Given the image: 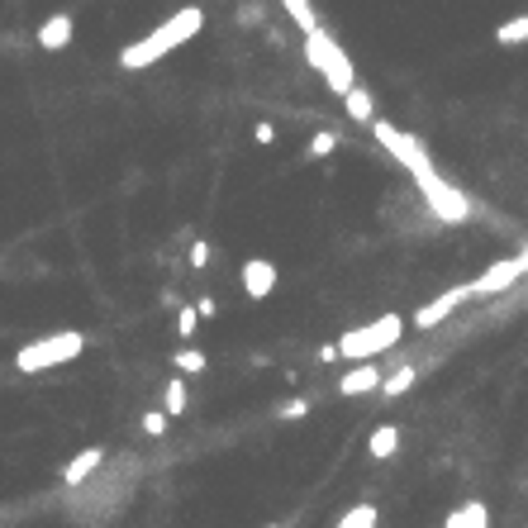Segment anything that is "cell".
<instances>
[{
  "label": "cell",
  "instance_id": "cell-13",
  "mask_svg": "<svg viewBox=\"0 0 528 528\" xmlns=\"http://www.w3.org/2000/svg\"><path fill=\"white\" fill-rule=\"evenodd\" d=\"M415 381H419V367H409V362H400L395 371H386V381H381V400H400L405 390H415Z\"/></svg>",
  "mask_w": 528,
  "mask_h": 528
},
{
  "label": "cell",
  "instance_id": "cell-27",
  "mask_svg": "<svg viewBox=\"0 0 528 528\" xmlns=\"http://www.w3.org/2000/svg\"><path fill=\"white\" fill-rule=\"evenodd\" d=\"M253 139H257V143H272V139H276V129H272V124H257V129H253Z\"/></svg>",
  "mask_w": 528,
  "mask_h": 528
},
{
  "label": "cell",
  "instance_id": "cell-5",
  "mask_svg": "<svg viewBox=\"0 0 528 528\" xmlns=\"http://www.w3.org/2000/svg\"><path fill=\"white\" fill-rule=\"evenodd\" d=\"M81 348H86L81 334H53V338H39V343H29V348L14 353V367L20 371H48V367H62V362H76Z\"/></svg>",
  "mask_w": 528,
  "mask_h": 528
},
{
  "label": "cell",
  "instance_id": "cell-9",
  "mask_svg": "<svg viewBox=\"0 0 528 528\" xmlns=\"http://www.w3.org/2000/svg\"><path fill=\"white\" fill-rule=\"evenodd\" d=\"M381 381H386V371L376 367V357H367V362H357V367L348 371V376H338V395H371V390H381Z\"/></svg>",
  "mask_w": 528,
  "mask_h": 528
},
{
  "label": "cell",
  "instance_id": "cell-2",
  "mask_svg": "<svg viewBox=\"0 0 528 528\" xmlns=\"http://www.w3.org/2000/svg\"><path fill=\"white\" fill-rule=\"evenodd\" d=\"M305 62L324 76V86L334 91V95H348L357 86V67H353V58L343 53V48L324 34V29H309L305 34Z\"/></svg>",
  "mask_w": 528,
  "mask_h": 528
},
{
  "label": "cell",
  "instance_id": "cell-12",
  "mask_svg": "<svg viewBox=\"0 0 528 528\" xmlns=\"http://www.w3.org/2000/svg\"><path fill=\"white\" fill-rule=\"evenodd\" d=\"M72 43V14L62 10V14H53L43 29H39V48H48V53H58V48H67Z\"/></svg>",
  "mask_w": 528,
  "mask_h": 528
},
{
  "label": "cell",
  "instance_id": "cell-15",
  "mask_svg": "<svg viewBox=\"0 0 528 528\" xmlns=\"http://www.w3.org/2000/svg\"><path fill=\"white\" fill-rule=\"evenodd\" d=\"M101 461H105V452H101V448H86L81 457H72L67 467H62V476H67V486H81L95 467H101Z\"/></svg>",
  "mask_w": 528,
  "mask_h": 528
},
{
  "label": "cell",
  "instance_id": "cell-17",
  "mask_svg": "<svg viewBox=\"0 0 528 528\" xmlns=\"http://www.w3.org/2000/svg\"><path fill=\"white\" fill-rule=\"evenodd\" d=\"M395 452H400V428H395V424H381V428L371 434V457H395Z\"/></svg>",
  "mask_w": 528,
  "mask_h": 528
},
{
  "label": "cell",
  "instance_id": "cell-20",
  "mask_svg": "<svg viewBox=\"0 0 528 528\" xmlns=\"http://www.w3.org/2000/svg\"><path fill=\"white\" fill-rule=\"evenodd\" d=\"M162 409H167V415H186V386L172 381L167 395H162Z\"/></svg>",
  "mask_w": 528,
  "mask_h": 528
},
{
  "label": "cell",
  "instance_id": "cell-7",
  "mask_svg": "<svg viewBox=\"0 0 528 528\" xmlns=\"http://www.w3.org/2000/svg\"><path fill=\"white\" fill-rule=\"evenodd\" d=\"M524 257H500V262H490V267L471 282V295L476 300H486V295H505V291H515V282L524 276Z\"/></svg>",
  "mask_w": 528,
  "mask_h": 528
},
{
  "label": "cell",
  "instance_id": "cell-1",
  "mask_svg": "<svg viewBox=\"0 0 528 528\" xmlns=\"http://www.w3.org/2000/svg\"><path fill=\"white\" fill-rule=\"evenodd\" d=\"M205 29V10L201 5H186V10H176L172 20H162L148 39H139V43H129L124 53H120V67H129V72H139V67H148V62H157V58H167L172 48H181L186 39H195Z\"/></svg>",
  "mask_w": 528,
  "mask_h": 528
},
{
  "label": "cell",
  "instance_id": "cell-25",
  "mask_svg": "<svg viewBox=\"0 0 528 528\" xmlns=\"http://www.w3.org/2000/svg\"><path fill=\"white\" fill-rule=\"evenodd\" d=\"M143 428H148L153 438H162V434H167V415H162V409H153V415H143Z\"/></svg>",
  "mask_w": 528,
  "mask_h": 528
},
{
  "label": "cell",
  "instance_id": "cell-23",
  "mask_svg": "<svg viewBox=\"0 0 528 528\" xmlns=\"http://www.w3.org/2000/svg\"><path fill=\"white\" fill-rule=\"evenodd\" d=\"M195 324H201V309H191V305H186V309L176 315V334H181V338H191V334H195Z\"/></svg>",
  "mask_w": 528,
  "mask_h": 528
},
{
  "label": "cell",
  "instance_id": "cell-30",
  "mask_svg": "<svg viewBox=\"0 0 528 528\" xmlns=\"http://www.w3.org/2000/svg\"><path fill=\"white\" fill-rule=\"evenodd\" d=\"M272 528H282V524H272Z\"/></svg>",
  "mask_w": 528,
  "mask_h": 528
},
{
  "label": "cell",
  "instance_id": "cell-14",
  "mask_svg": "<svg viewBox=\"0 0 528 528\" xmlns=\"http://www.w3.org/2000/svg\"><path fill=\"white\" fill-rule=\"evenodd\" d=\"M343 110H348L357 124H367V129H371V120H376V101H371L367 86H353L348 95H343Z\"/></svg>",
  "mask_w": 528,
  "mask_h": 528
},
{
  "label": "cell",
  "instance_id": "cell-19",
  "mask_svg": "<svg viewBox=\"0 0 528 528\" xmlns=\"http://www.w3.org/2000/svg\"><path fill=\"white\" fill-rule=\"evenodd\" d=\"M376 519H381V515H376V505H353L348 515L338 519V528H376Z\"/></svg>",
  "mask_w": 528,
  "mask_h": 528
},
{
  "label": "cell",
  "instance_id": "cell-8",
  "mask_svg": "<svg viewBox=\"0 0 528 528\" xmlns=\"http://www.w3.org/2000/svg\"><path fill=\"white\" fill-rule=\"evenodd\" d=\"M467 300H476L471 286H452V291L434 295V300H428L424 309H415V328H424V334H428V328H438L443 319H452V315H457V309L467 305Z\"/></svg>",
  "mask_w": 528,
  "mask_h": 528
},
{
  "label": "cell",
  "instance_id": "cell-16",
  "mask_svg": "<svg viewBox=\"0 0 528 528\" xmlns=\"http://www.w3.org/2000/svg\"><path fill=\"white\" fill-rule=\"evenodd\" d=\"M495 43H500V48H519V43H528V10L495 29Z\"/></svg>",
  "mask_w": 528,
  "mask_h": 528
},
{
  "label": "cell",
  "instance_id": "cell-3",
  "mask_svg": "<svg viewBox=\"0 0 528 528\" xmlns=\"http://www.w3.org/2000/svg\"><path fill=\"white\" fill-rule=\"evenodd\" d=\"M400 338H405V319H400V315H376L371 324L348 328V334L338 338V357H343V362H367V357L390 353Z\"/></svg>",
  "mask_w": 528,
  "mask_h": 528
},
{
  "label": "cell",
  "instance_id": "cell-11",
  "mask_svg": "<svg viewBox=\"0 0 528 528\" xmlns=\"http://www.w3.org/2000/svg\"><path fill=\"white\" fill-rule=\"evenodd\" d=\"M443 528H490V505L486 500H467L457 505L448 519H443Z\"/></svg>",
  "mask_w": 528,
  "mask_h": 528
},
{
  "label": "cell",
  "instance_id": "cell-6",
  "mask_svg": "<svg viewBox=\"0 0 528 528\" xmlns=\"http://www.w3.org/2000/svg\"><path fill=\"white\" fill-rule=\"evenodd\" d=\"M371 134H376V143H381L409 176L434 172V157H428V148H424L415 134H405V129H395V124H386V120H371Z\"/></svg>",
  "mask_w": 528,
  "mask_h": 528
},
{
  "label": "cell",
  "instance_id": "cell-29",
  "mask_svg": "<svg viewBox=\"0 0 528 528\" xmlns=\"http://www.w3.org/2000/svg\"><path fill=\"white\" fill-rule=\"evenodd\" d=\"M519 257H524V267H528V247H524V253H519Z\"/></svg>",
  "mask_w": 528,
  "mask_h": 528
},
{
  "label": "cell",
  "instance_id": "cell-28",
  "mask_svg": "<svg viewBox=\"0 0 528 528\" xmlns=\"http://www.w3.org/2000/svg\"><path fill=\"white\" fill-rule=\"evenodd\" d=\"M319 362H338V343H324V348H319Z\"/></svg>",
  "mask_w": 528,
  "mask_h": 528
},
{
  "label": "cell",
  "instance_id": "cell-26",
  "mask_svg": "<svg viewBox=\"0 0 528 528\" xmlns=\"http://www.w3.org/2000/svg\"><path fill=\"white\" fill-rule=\"evenodd\" d=\"M210 262V243H191V267H205Z\"/></svg>",
  "mask_w": 528,
  "mask_h": 528
},
{
  "label": "cell",
  "instance_id": "cell-21",
  "mask_svg": "<svg viewBox=\"0 0 528 528\" xmlns=\"http://www.w3.org/2000/svg\"><path fill=\"white\" fill-rule=\"evenodd\" d=\"M334 148H338V134H334V129H324V134L309 139V153H315V157H328Z\"/></svg>",
  "mask_w": 528,
  "mask_h": 528
},
{
  "label": "cell",
  "instance_id": "cell-4",
  "mask_svg": "<svg viewBox=\"0 0 528 528\" xmlns=\"http://www.w3.org/2000/svg\"><path fill=\"white\" fill-rule=\"evenodd\" d=\"M415 186H419V195H424V205L434 210L443 224H467L471 214H476L471 195H467V191H457L438 167H434V172H424V176H415Z\"/></svg>",
  "mask_w": 528,
  "mask_h": 528
},
{
  "label": "cell",
  "instance_id": "cell-18",
  "mask_svg": "<svg viewBox=\"0 0 528 528\" xmlns=\"http://www.w3.org/2000/svg\"><path fill=\"white\" fill-rule=\"evenodd\" d=\"M286 5V14L295 24H300V34H309V29H319V20H315V5H309V0H282Z\"/></svg>",
  "mask_w": 528,
  "mask_h": 528
},
{
  "label": "cell",
  "instance_id": "cell-24",
  "mask_svg": "<svg viewBox=\"0 0 528 528\" xmlns=\"http://www.w3.org/2000/svg\"><path fill=\"white\" fill-rule=\"evenodd\" d=\"M305 415H309V400H286L276 409V419H305Z\"/></svg>",
  "mask_w": 528,
  "mask_h": 528
},
{
  "label": "cell",
  "instance_id": "cell-22",
  "mask_svg": "<svg viewBox=\"0 0 528 528\" xmlns=\"http://www.w3.org/2000/svg\"><path fill=\"white\" fill-rule=\"evenodd\" d=\"M176 367H181V371H191V376H195V371H205V353H195V348L176 353Z\"/></svg>",
  "mask_w": 528,
  "mask_h": 528
},
{
  "label": "cell",
  "instance_id": "cell-10",
  "mask_svg": "<svg viewBox=\"0 0 528 528\" xmlns=\"http://www.w3.org/2000/svg\"><path fill=\"white\" fill-rule=\"evenodd\" d=\"M243 291H247V300H267V295L276 291V267L267 257H247L243 262Z\"/></svg>",
  "mask_w": 528,
  "mask_h": 528
}]
</instances>
